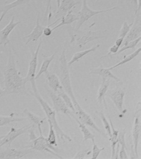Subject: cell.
<instances>
[{"mask_svg":"<svg viewBox=\"0 0 141 159\" xmlns=\"http://www.w3.org/2000/svg\"><path fill=\"white\" fill-rule=\"evenodd\" d=\"M3 95L20 94L25 93V78L21 76L16 68V59L10 50L8 61L4 73Z\"/></svg>","mask_w":141,"mask_h":159,"instance_id":"6da1fadb","label":"cell"},{"mask_svg":"<svg viewBox=\"0 0 141 159\" xmlns=\"http://www.w3.org/2000/svg\"><path fill=\"white\" fill-rule=\"evenodd\" d=\"M59 64L58 76L61 83L63 89L68 95L70 97L73 102L74 107L75 109V113L77 111L83 109L77 101L75 96L73 89L70 82V74L69 67L68 66L66 56V49H63L59 58Z\"/></svg>","mask_w":141,"mask_h":159,"instance_id":"7a4b0ae2","label":"cell"},{"mask_svg":"<svg viewBox=\"0 0 141 159\" xmlns=\"http://www.w3.org/2000/svg\"><path fill=\"white\" fill-rule=\"evenodd\" d=\"M32 90H33L32 95L36 98L41 105L42 109L43 110L46 115L48 121H50L52 123L59 140L61 139V141H63L64 142L66 140H67L68 142H71L72 141V138H70L69 135L66 134L59 125L56 118V112L54 110H52L51 107L49 106V104L46 102V101H44L43 98L41 97L39 92L38 91L37 87L33 88Z\"/></svg>","mask_w":141,"mask_h":159,"instance_id":"3957f363","label":"cell"},{"mask_svg":"<svg viewBox=\"0 0 141 159\" xmlns=\"http://www.w3.org/2000/svg\"><path fill=\"white\" fill-rule=\"evenodd\" d=\"M95 25V23L94 22L90 25L89 27V30L77 31L79 33H76L72 36L70 43H76L77 46L79 48H81L91 41L98 40L99 39L108 37L107 35L105 34L106 31H92L91 30V27Z\"/></svg>","mask_w":141,"mask_h":159,"instance_id":"277c9868","label":"cell"},{"mask_svg":"<svg viewBox=\"0 0 141 159\" xmlns=\"http://www.w3.org/2000/svg\"><path fill=\"white\" fill-rule=\"evenodd\" d=\"M42 124H39L37 125L39 131L40 133V136L37 138L34 139V140L30 142V146L27 147L28 148H31V150H37L40 151H45L49 152L52 155L55 156L56 157L59 159H63V157L59 155L57 153V150L55 147L49 143L47 138H45L43 134V131L41 129Z\"/></svg>","mask_w":141,"mask_h":159,"instance_id":"5b68a950","label":"cell"},{"mask_svg":"<svg viewBox=\"0 0 141 159\" xmlns=\"http://www.w3.org/2000/svg\"><path fill=\"white\" fill-rule=\"evenodd\" d=\"M118 7H113L109 9H106L101 10H93L90 9L87 3V0H83V5L81 9L80 10V11L76 13V15L78 16V20L76 26L75 28L76 31H79L80 30V27L83 25V24L88 21L89 19L91 18L93 16L98 15L100 14H103L105 12L111 11L114 10L118 9Z\"/></svg>","mask_w":141,"mask_h":159,"instance_id":"8992f818","label":"cell"},{"mask_svg":"<svg viewBox=\"0 0 141 159\" xmlns=\"http://www.w3.org/2000/svg\"><path fill=\"white\" fill-rule=\"evenodd\" d=\"M43 43V40H41L39 44L37 46L36 51L32 54L31 60L29 63L27 75L25 78V84L30 82L31 83L32 88L37 87L36 84V72L37 70V64H38V56L40 51V48Z\"/></svg>","mask_w":141,"mask_h":159,"instance_id":"52a82bcc","label":"cell"},{"mask_svg":"<svg viewBox=\"0 0 141 159\" xmlns=\"http://www.w3.org/2000/svg\"><path fill=\"white\" fill-rule=\"evenodd\" d=\"M32 125L25 126L20 128L16 129L15 127H11L9 132L3 135L0 141V147L6 146L10 147L12 142L19 137L20 135L29 132V130L32 127Z\"/></svg>","mask_w":141,"mask_h":159,"instance_id":"ba28073f","label":"cell"},{"mask_svg":"<svg viewBox=\"0 0 141 159\" xmlns=\"http://www.w3.org/2000/svg\"><path fill=\"white\" fill-rule=\"evenodd\" d=\"M49 96L52 101L53 110L55 111L56 113L61 112L67 116L70 119H71V117H74L75 116H76L67 107V106L65 103V101L59 95L54 92H50Z\"/></svg>","mask_w":141,"mask_h":159,"instance_id":"9c48e42d","label":"cell"},{"mask_svg":"<svg viewBox=\"0 0 141 159\" xmlns=\"http://www.w3.org/2000/svg\"><path fill=\"white\" fill-rule=\"evenodd\" d=\"M31 148L16 149L7 147L5 150L0 151V159H22L32 152Z\"/></svg>","mask_w":141,"mask_h":159,"instance_id":"30bf717a","label":"cell"},{"mask_svg":"<svg viewBox=\"0 0 141 159\" xmlns=\"http://www.w3.org/2000/svg\"><path fill=\"white\" fill-rule=\"evenodd\" d=\"M141 135V108H139L137 111L135 120L134 122V125L132 129V137L133 139V144H134V151L135 157L138 158V146L139 138Z\"/></svg>","mask_w":141,"mask_h":159,"instance_id":"8fae6325","label":"cell"},{"mask_svg":"<svg viewBox=\"0 0 141 159\" xmlns=\"http://www.w3.org/2000/svg\"><path fill=\"white\" fill-rule=\"evenodd\" d=\"M125 94V91L123 89L117 87L116 89L112 90L106 95L113 102L118 111L120 112H123Z\"/></svg>","mask_w":141,"mask_h":159,"instance_id":"7c38bea8","label":"cell"},{"mask_svg":"<svg viewBox=\"0 0 141 159\" xmlns=\"http://www.w3.org/2000/svg\"><path fill=\"white\" fill-rule=\"evenodd\" d=\"M15 17L12 16L8 25L6 27L3 28V29L0 31V45H4L5 46L10 42L9 37L10 34L12 32L14 29L19 25L21 21H14Z\"/></svg>","mask_w":141,"mask_h":159,"instance_id":"4fadbf2b","label":"cell"},{"mask_svg":"<svg viewBox=\"0 0 141 159\" xmlns=\"http://www.w3.org/2000/svg\"><path fill=\"white\" fill-rule=\"evenodd\" d=\"M43 26H42L40 23V16L39 15L37 17V21L35 27L31 32V34L27 36H25L23 39H26L25 45H27L28 43L30 42H36L40 39L42 34H43Z\"/></svg>","mask_w":141,"mask_h":159,"instance_id":"5bb4252c","label":"cell"},{"mask_svg":"<svg viewBox=\"0 0 141 159\" xmlns=\"http://www.w3.org/2000/svg\"><path fill=\"white\" fill-rule=\"evenodd\" d=\"M102 81L99 89L98 90V96H97V101L100 104H103L104 107L107 109V105L105 97L107 94L108 89L110 86V80L107 79L102 77Z\"/></svg>","mask_w":141,"mask_h":159,"instance_id":"9a60e30c","label":"cell"},{"mask_svg":"<svg viewBox=\"0 0 141 159\" xmlns=\"http://www.w3.org/2000/svg\"><path fill=\"white\" fill-rule=\"evenodd\" d=\"M46 74V82L50 89L53 92L57 94L61 90H64L61 86L60 80L58 76L54 74H50L48 72Z\"/></svg>","mask_w":141,"mask_h":159,"instance_id":"2e32d148","label":"cell"},{"mask_svg":"<svg viewBox=\"0 0 141 159\" xmlns=\"http://www.w3.org/2000/svg\"><path fill=\"white\" fill-rule=\"evenodd\" d=\"M89 74L98 75L101 76L102 78L103 77L106 79H112L116 81V82H119L120 81V80L117 77L115 76L114 74L111 72V71L108 69V68L103 67L102 66L97 68L93 69L92 70H90Z\"/></svg>","mask_w":141,"mask_h":159,"instance_id":"e0dca14e","label":"cell"},{"mask_svg":"<svg viewBox=\"0 0 141 159\" xmlns=\"http://www.w3.org/2000/svg\"><path fill=\"white\" fill-rule=\"evenodd\" d=\"M78 19L79 18L77 16L76 14H73V11L71 10L67 12L66 16H61V18L60 19L61 21L59 22L58 25H57L54 27L52 28V31H54L57 28L65 25H71L74 21H77Z\"/></svg>","mask_w":141,"mask_h":159,"instance_id":"ac0fdd59","label":"cell"},{"mask_svg":"<svg viewBox=\"0 0 141 159\" xmlns=\"http://www.w3.org/2000/svg\"><path fill=\"white\" fill-rule=\"evenodd\" d=\"M101 44L97 43V44L95 45L94 46H93L92 48H91L90 49L85 50H84V51L80 52H76L75 54H74L73 57H72V58H71L70 61L67 62L68 66L70 67V66H71L72 64H74L75 62L79 61L80 59L83 58L84 57H85V55L88 54L90 52H95L97 49L101 46Z\"/></svg>","mask_w":141,"mask_h":159,"instance_id":"d6986e66","label":"cell"},{"mask_svg":"<svg viewBox=\"0 0 141 159\" xmlns=\"http://www.w3.org/2000/svg\"><path fill=\"white\" fill-rule=\"evenodd\" d=\"M55 52L52 54V55L50 57H46L44 55H43V61L42 63V64L41 66V67L40 68V70L39 71L38 74L36 75L35 77V80L38 79L40 77L42 74L43 73L47 74L48 72V68H49V65L50 63L53 61L55 57Z\"/></svg>","mask_w":141,"mask_h":159,"instance_id":"ffe728a7","label":"cell"},{"mask_svg":"<svg viewBox=\"0 0 141 159\" xmlns=\"http://www.w3.org/2000/svg\"><path fill=\"white\" fill-rule=\"evenodd\" d=\"M74 118L76 120L77 123L78 124V125L80 128L81 132H82V133H83V136H84L83 142L88 141L89 139H90L91 141H92V142H95V136L88 129L86 128V126L85 124H84L83 123L80 121L77 118L76 116H75Z\"/></svg>","mask_w":141,"mask_h":159,"instance_id":"44dd1931","label":"cell"},{"mask_svg":"<svg viewBox=\"0 0 141 159\" xmlns=\"http://www.w3.org/2000/svg\"><path fill=\"white\" fill-rule=\"evenodd\" d=\"M77 2L75 0H61L58 10L56 12V14L60 12H67L75 7Z\"/></svg>","mask_w":141,"mask_h":159,"instance_id":"7402d4cb","label":"cell"},{"mask_svg":"<svg viewBox=\"0 0 141 159\" xmlns=\"http://www.w3.org/2000/svg\"><path fill=\"white\" fill-rule=\"evenodd\" d=\"M25 119L22 117H16V113H11L9 116H0V127L7 125L10 123L14 122H21Z\"/></svg>","mask_w":141,"mask_h":159,"instance_id":"603a6c76","label":"cell"},{"mask_svg":"<svg viewBox=\"0 0 141 159\" xmlns=\"http://www.w3.org/2000/svg\"><path fill=\"white\" fill-rule=\"evenodd\" d=\"M141 51V48H139V49L136 50L135 52H134L132 54H130L129 55H126V56H125L122 61H121L118 63H117L116 64L114 65V66H112L111 67L108 68V69L111 70H112L115 68L117 67L120 66H122L123 64H125V63H128L129 61H131L132 60H133V59L135 58L136 57H137L140 54Z\"/></svg>","mask_w":141,"mask_h":159,"instance_id":"cb8c5ba5","label":"cell"},{"mask_svg":"<svg viewBox=\"0 0 141 159\" xmlns=\"http://www.w3.org/2000/svg\"><path fill=\"white\" fill-rule=\"evenodd\" d=\"M30 1V0H16L11 3L7 4L5 6H0V12H7L9 10L18 6L27 4Z\"/></svg>","mask_w":141,"mask_h":159,"instance_id":"d4e9b609","label":"cell"},{"mask_svg":"<svg viewBox=\"0 0 141 159\" xmlns=\"http://www.w3.org/2000/svg\"><path fill=\"white\" fill-rule=\"evenodd\" d=\"M24 113L26 115L28 119L36 125L37 126L39 124H43V121L45 120V118L43 119L41 117L39 116L34 113L31 112L27 108H25L24 110Z\"/></svg>","mask_w":141,"mask_h":159,"instance_id":"484cf974","label":"cell"},{"mask_svg":"<svg viewBox=\"0 0 141 159\" xmlns=\"http://www.w3.org/2000/svg\"><path fill=\"white\" fill-rule=\"evenodd\" d=\"M57 94L59 95L63 99V101H65V103L67 106V107L75 115V109L73 102L72 101L70 97L68 95L64 90H61V91L57 93Z\"/></svg>","mask_w":141,"mask_h":159,"instance_id":"4316f807","label":"cell"},{"mask_svg":"<svg viewBox=\"0 0 141 159\" xmlns=\"http://www.w3.org/2000/svg\"><path fill=\"white\" fill-rule=\"evenodd\" d=\"M49 125V133L48 137L47 138L48 141L49 142V143L52 145L54 147H57L58 144L57 142V138H56V134H55L54 129L52 126V123L48 121Z\"/></svg>","mask_w":141,"mask_h":159,"instance_id":"83f0119b","label":"cell"},{"mask_svg":"<svg viewBox=\"0 0 141 159\" xmlns=\"http://www.w3.org/2000/svg\"><path fill=\"white\" fill-rule=\"evenodd\" d=\"M141 36L138 37V39H137L135 40H133L132 41H130V42L124 45V46H123L121 49H119L118 52L115 55H119L121 52H123L124 51H125L126 50H128V49H134L135 46L138 45V43L141 41Z\"/></svg>","mask_w":141,"mask_h":159,"instance_id":"f1b7e54d","label":"cell"},{"mask_svg":"<svg viewBox=\"0 0 141 159\" xmlns=\"http://www.w3.org/2000/svg\"><path fill=\"white\" fill-rule=\"evenodd\" d=\"M98 113L99 115V116L101 117V119L102 120L103 124L104 129L106 130L107 134L108 135V136H109L110 137L111 136V128L110 124H109V122L108 121L106 117H105L104 114L103 113L102 111L101 112H99Z\"/></svg>","mask_w":141,"mask_h":159,"instance_id":"f546056e","label":"cell"},{"mask_svg":"<svg viewBox=\"0 0 141 159\" xmlns=\"http://www.w3.org/2000/svg\"><path fill=\"white\" fill-rule=\"evenodd\" d=\"M133 24V21L130 24H128V23L126 21H124L123 23V26L120 31L118 37H122L124 39L126 36V34L129 32V30H130Z\"/></svg>","mask_w":141,"mask_h":159,"instance_id":"4dcf8cb0","label":"cell"},{"mask_svg":"<svg viewBox=\"0 0 141 159\" xmlns=\"http://www.w3.org/2000/svg\"><path fill=\"white\" fill-rule=\"evenodd\" d=\"M125 134V129L119 131L117 140V143L119 144L121 147H124L126 148Z\"/></svg>","mask_w":141,"mask_h":159,"instance_id":"1f68e13d","label":"cell"},{"mask_svg":"<svg viewBox=\"0 0 141 159\" xmlns=\"http://www.w3.org/2000/svg\"><path fill=\"white\" fill-rule=\"evenodd\" d=\"M93 153L92 159H97L99 153H101L102 151H104L105 148L103 147L102 148H99L97 146V144L95 143V142H93Z\"/></svg>","mask_w":141,"mask_h":159,"instance_id":"d6a6232c","label":"cell"},{"mask_svg":"<svg viewBox=\"0 0 141 159\" xmlns=\"http://www.w3.org/2000/svg\"><path fill=\"white\" fill-rule=\"evenodd\" d=\"M48 16V20L50 22L51 17L52 16V0H47V5H46V9L45 11V16Z\"/></svg>","mask_w":141,"mask_h":159,"instance_id":"836d02e7","label":"cell"},{"mask_svg":"<svg viewBox=\"0 0 141 159\" xmlns=\"http://www.w3.org/2000/svg\"><path fill=\"white\" fill-rule=\"evenodd\" d=\"M61 18L57 19L56 21H54V23H52V24L48 25L47 27H45L44 29H43V34L45 36H50L52 34V29L50 28V27L52 26L53 25H55V23L58 21Z\"/></svg>","mask_w":141,"mask_h":159,"instance_id":"e575fe53","label":"cell"},{"mask_svg":"<svg viewBox=\"0 0 141 159\" xmlns=\"http://www.w3.org/2000/svg\"><path fill=\"white\" fill-rule=\"evenodd\" d=\"M90 152L91 151H89L88 149L81 150L76 153V156L74 157V158L75 159H85V157L86 155H89Z\"/></svg>","mask_w":141,"mask_h":159,"instance_id":"d590c367","label":"cell"},{"mask_svg":"<svg viewBox=\"0 0 141 159\" xmlns=\"http://www.w3.org/2000/svg\"><path fill=\"white\" fill-rule=\"evenodd\" d=\"M119 49V47L117 46V45H116L115 44L114 45H112V46H111L110 48L109 49V52H108L107 54L106 55H104V56H103V57H101V59H103L104 58H106V57H107L108 55H110L111 54H114L113 55H115V54L118 52Z\"/></svg>","mask_w":141,"mask_h":159,"instance_id":"8d00e7d4","label":"cell"},{"mask_svg":"<svg viewBox=\"0 0 141 159\" xmlns=\"http://www.w3.org/2000/svg\"><path fill=\"white\" fill-rule=\"evenodd\" d=\"M119 159H128V156L127 155L126 152L125 148L121 147L119 153Z\"/></svg>","mask_w":141,"mask_h":159,"instance_id":"74e56055","label":"cell"},{"mask_svg":"<svg viewBox=\"0 0 141 159\" xmlns=\"http://www.w3.org/2000/svg\"><path fill=\"white\" fill-rule=\"evenodd\" d=\"M123 41H124V38H122V37H118L117 38V39L116 40V41H115V45H117V46H121L122 44H123Z\"/></svg>","mask_w":141,"mask_h":159,"instance_id":"f35d334b","label":"cell"},{"mask_svg":"<svg viewBox=\"0 0 141 159\" xmlns=\"http://www.w3.org/2000/svg\"><path fill=\"white\" fill-rule=\"evenodd\" d=\"M6 13H7V12H2V14H1V17H0V25H1V21L3 20V18L5 17V16L6 15Z\"/></svg>","mask_w":141,"mask_h":159,"instance_id":"ab89813d","label":"cell"},{"mask_svg":"<svg viewBox=\"0 0 141 159\" xmlns=\"http://www.w3.org/2000/svg\"><path fill=\"white\" fill-rule=\"evenodd\" d=\"M3 95V89H1V86H0V96L2 97Z\"/></svg>","mask_w":141,"mask_h":159,"instance_id":"60d3db41","label":"cell"},{"mask_svg":"<svg viewBox=\"0 0 141 159\" xmlns=\"http://www.w3.org/2000/svg\"><path fill=\"white\" fill-rule=\"evenodd\" d=\"M60 3H61V0H57V7H58L59 6Z\"/></svg>","mask_w":141,"mask_h":159,"instance_id":"b9f144b4","label":"cell"},{"mask_svg":"<svg viewBox=\"0 0 141 159\" xmlns=\"http://www.w3.org/2000/svg\"><path fill=\"white\" fill-rule=\"evenodd\" d=\"M2 137H3V136H1V137H0V141H1V138H2Z\"/></svg>","mask_w":141,"mask_h":159,"instance_id":"7bdbcfd3","label":"cell"},{"mask_svg":"<svg viewBox=\"0 0 141 159\" xmlns=\"http://www.w3.org/2000/svg\"><path fill=\"white\" fill-rule=\"evenodd\" d=\"M1 97H1V96H0V98H1Z\"/></svg>","mask_w":141,"mask_h":159,"instance_id":"ee69618b","label":"cell"},{"mask_svg":"<svg viewBox=\"0 0 141 159\" xmlns=\"http://www.w3.org/2000/svg\"><path fill=\"white\" fill-rule=\"evenodd\" d=\"M99 1V0H97V1Z\"/></svg>","mask_w":141,"mask_h":159,"instance_id":"f6af8a7d","label":"cell"},{"mask_svg":"<svg viewBox=\"0 0 141 159\" xmlns=\"http://www.w3.org/2000/svg\"><path fill=\"white\" fill-rule=\"evenodd\" d=\"M121 1H124V0H121Z\"/></svg>","mask_w":141,"mask_h":159,"instance_id":"bcb514c9","label":"cell"},{"mask_svg":"<svg viewBox=\"0 0 141 159\" xmlns=\"http://www.w3.org/2000/svg\"><path fill=\"white\" fill-rule=\"evenodd\" d=\"M134 1H136V0H134Z\"/></svg>","mask_w":141,"mask_h":159,"instance_id":"7dc6e473","label":"cell"}]
</instances>
